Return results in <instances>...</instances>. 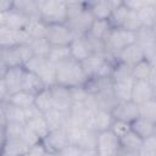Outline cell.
Wrapping results in <instances>:
<instances>
[{
  "label": "cell",
  "mask_w": 156,
  "mask_h": 156,
  "mask_svg": "<svg viewBox=\"0 0 156 156\" xmlns=\"http://www.w3.org/2000/svg\"><path fill=\"white\" fill-rule=\"evenodd\" d=\"M130 126H132V130L136 133L143 140L156 135V124L141 117H138Z\"/></svg>",
  "instance_id": "obj_26"
},
{
  "label": "cell",
  "mask_w": 156,
  "mask_h": 156,
  "mask_svg": "<svg viewBox=\"0 0 156 156\" xmlns=\"http://www.w3.org/2000/svg\"><path fill=\"white\" fill-rule=\"evenodd\" d=\"M155 99H156V98H155Z\"/></svg>",
  "instance_id": "obj_52"
},
{
  "label": "cell",
  "mask_w": 156,
  "mask_h": 156,
  "mask_svg": "<svg viewBox=\"0 0 156 156\" xmlns=\"http://www.w3.org/2000/svg\"><path fill=\"white\" fill-rule=\"evenodd\" d=\"M30 40H32V38L26 29L15 30V29H10L6 27H0V46H1V49L29 44Z\"/></svg>",
  "instance_id": "obj_9"
},
{
  "label": "cell",
  "mask_w": 156,
  "mask_h": 156,
  "mask_svg": "<svg viewBox=\"0 0 156 156\" xmlns=\"http://www.w3.org/2000/svg\"><path fill=\"white\" fill-rule=\"evenodd\" d=\"M28 45L30 46L34 56H41V57H48L50 48H51V44L48 41L46 38L32 39Z\"/></svg>",
  "instance_id": "obj_39"
},
{
  "label": "cell",
  "mask_w": 156,
  "mask_h": 156,
  "mask_svg": "<svg viewBox=\"0 0 156 156\" xmlns=\"http://www.w3.org/2000/svg\"><path fill=\"white\" fill-rule=\"evenodd\" d=\"M134 43H136V33L129 32L124 28H112L107 39L104 41V49L106 54L115 56Z\"/></svg>",
  "instance_id": "obj_5"
},
{
  "label": "cell",
  "mask_w": 156,
  "mask_h": 156,
  "mask_svg": "<svg viewBox=\"0 0 156 156\" xmlns=\"http://www.w3.org/2000/svg\"><path fill=\"white\" fill-rule=\"evenodd\" d=\"M121 28H124V29H127L129 32H133V33H138L144 27L140 22V18H139L138 13L135 11H129V13H128V16H127V18H126V21H124V23Z\"/></svg>",
  "instance_id": "obj_41"
},
{
  "label": "cell",
  "mask_w": 156,
  "mask_h": 156,
  "mask_svg": "<svg viewBox=\"0 0 156 156\" xmlns=\"http://www.w3.org/2000/svg\"><path fill=\"white\" fill-rule=\"evenodd\" d=\"M48 58L55 65L72 58L69 45H51Z\"/></svg>",
  "instance_id": "obj_33"
},
{
  "label": "cell",
  "mask_w": 156,
  "mask_h": 156,
  "mask_svg": "<svg viewBox=\"0 0 156 156\" xmlns=\"http://www.w3.org/2000/svg\"><path fill=\"white\" fill-rule=\"evenodd\" d=\"M39 17L48 26L67 23L68 22L67 1L39 0Z\"/></svg>",
  "instance_id": "obj_2"
},
{
  "label": "cell",
  "mask_w": 156,
  "mask_h": 156,
  "mask_svg": "<svg viewBox=\"0 0 156 156\" xmlns=\"http://www.w3.org/2000/svg\"><path fill=\"white\" fill-rule=\"evenodd\" d=\"M50 89H51V93H52L55 108L69 115V112L72 110V106H73L71 89L66 88V87H62V85H58V84H55Z\"/></svg>",
  "instance_id": "obj_15"
},
{
  "label": "cell",
  "mask_w": 156,
  "mask_h": 156,
  "mask_svg": "<svg viewBox=\"0 0 156 156\" xmlns=\"http://www.w3.org/2000/svg\"><path fill=\"white\" fill-rule=\"evenodd\" d=\"M80 62L69 58L56 65V84L66 88H76L87 85L89 82Z\"/></svg>",
  "instance_id": "obj_1"
},
{
  "label": "cell",
  "mask_w": 156,
  "mask_h": 156,
  "mask_svg": "<svg viewBox=\"0 0 156 156\" xmlns=\"http://www.w3.org/2000/svg\"><path fill=\"white\" fill-rule=\"evenodd\" d=\"M113 121H115V118H113V116H112V113L110 111L96 108L94 115H93L89 129H91V130H94L96 133L108 130L111 128Z\"/></svg>",
  "instance_id": "obj_21"
},
{
  "label": "cell",
  "mask_w": 156,
  "mask_h": 156,
  "mask_svg": "<svg viewBox=\"0 0 156 156\" xmlns=\"http://www.w3.org/2000/svg\"><path fill=\"white\" fill-rule=\"evenodd\" d=\"M48 154H49V152H48L46 147H45L44 144L40 141V143H38V144L30 146V149H29L27 156H46Z\"/></svg>",
  "instance_id": "obj_46"
},
{
  "label": "cell",
  "mask_w": 156,
  "mask_h": 156,
  "mask_svg": "<svg viewBox=\"0 0 156 156\" xmlns=\"http://www.w3.org/2000/svg\"><path fill=\"white\" fill-rule=\"evenodd\" d=\"M33 57L34 54L28 44L1 49V74L5 73L7 68L24 67Z\"/></svg>",
  "instance_id": "obj_3"
},
{
  "label": "cell",
  "mask_w": 156,
  "mask_h": 156,
  "mask_svg": "<svg viewBox=\"0 0 156 156\" xmlns=\"http://www.w3.org/2000/svg\"><path fill=\"white\" fill-rule=\"evenodd\" d=\"M138 156H156V135L143 140Z\"/></svg>",
  "instance_id": "obj_42"
},
{
  "label": "cell",
  "mask_w": 156,
  "mask_h": 156,
  "mask_svg": "<svg viewBox=\"0 0 156 156\" xmlns=\"http://www.w3.org/2000/svg\"><path fill=\"white\" fill-rule=\"evenodd\" d=\"M110 130H111L116 136H118V138L121 139V138L124 136L128 132L132 130V126H130V123H128V122L119 121V119H115L113 123H112V126H111V128H110Z\"/></svg>",
  "instance_id": "obj_44"
},
{
  "label": "cell",
  "mask_w": 156,
  "mask_h": 156,
  "mask_svg": "<svg viewBox=\"0 0 156 156\" xmlns=\"http://www.w3.org/2000/svg\"><path fill=\"white\" fill-rule=\"evenodd\" d=\"M46 29H48V24L44 23L40 18H30V22L26 28V30L28 32L32 39L45 38Z\"/></svg>",
  "instance_id": "obj_38"
},
{
  "label": "cell",
  "mask_w": 156,
  "mask_h": 156,
  "mask_svg": "<svg viewBox=\"0 0 156 156\" xmlns=\"http://www.w3.org/2000/svg\"><path fill=\"white\" fill-rule=\"evenodd\" d=\"M41 143L46 147L48 152H50V154L61 152L67 145H69L68 135H67V128L61 127V128L50 130V133L41 140Z\"/></svg>",
  "instance_id": "obj_8"
},
{
  "label": "cell",
  "mask_w": 156,
  "mask_h": 156,
  "mask_svg": "<svg viewBox=\"0 0 156 156\" xmlns=\"http://www.w3.org/2000/svg\"><path fill=\"white\" fill-rule=\"evenodd\" d=\"M140 117L156 124V99H151L139 105Z\"/></svg>",
  "instance_id": "obj_40"
},
{
  "label": "cell",
  "mask_w": 156,
  "mask_h": 156,
  "mask_svg": "<svg viewBox=\"0 0 156 156\" xmlns=\"http://www.w3.org/2000/svg\"><path fill=\"white\" fill-rule=\"evenodd\" d=\"M13 9V1H9V0H1L0 1V12H5Z\"/></svg>",
  "instance_id": "obj_48"
},
{
  "label": "cell",
  "mask_w": 156,
  "mask_h": 156,
  "mask_svg": "<svg viewBox=\"0 0 156 156\" xmlns=\"http://www.w3.org/2000/svg\"><path fill=\"white\" fill-rule=\"evenodd\" d=\"M45 38L51 45H71L77 37L67 23H62L49 24Z\"/></svg>",
  "instance_id": "obj_7"
},
{
  "label": "cell",
  "mask_w": 156,
  "mask_h": 156,
  "mask_svg": "<svg viewBox=\"0 0 156 156\" xmlns=\"http://www.w3.org/2000/svg\"><path fill=\"white\" fill-rule=\"evenodd\" d=\"M151 30H152V33H154V34H155V37H156V21H155L154 26L151 27Z\"/></svg>",
  "instance_id": "obj_50"
},
{
  "label": "cell",
  "mask_w": 156,
  "mask_h": 156,
  "mask_svg": "<svg viewBox=\"0 0 156 156\" xmlns=\"http://www.w3.org/2000/svg\"><path fill=\"white\" fill-rule=\"evenodd\" d=\"M152 73V63L144 58L132 67V76L134 80H149Z\"/></svg>",
  "instance_id": "obj_35"
},
{
  "label": "cell",
  "mask_w": 156,
  "mask_h": 156,
  "mask_svg": "<svg viewBox=\"0 0 156 156\" xmlns=\"http://www.w3.org/2000/svg\"><path fill=\"white\" fill-rule=\"evenodd\" d=\"M113 57L116 61L122 62L129 67H133L134 65H136L138 62H140L141 60L145 58V52H144L143 46L139 43H134V44L127 46L126 49H123L122 51H119Z\"/></svg>",
  "instance_id": "obj_14"
},
{
  "label": "cell",
  "mask_w": 156,
  "mask_h": 156,
  "mask_svg": "<svg viewBox=\"0 0 156 156\" xmlns=\"http://www.w3.org/2000/svg\"><path fill=\"white\" fill-rule=\"evenodd\" d=\"M45 88H46L45 84L35 73L27 71V69L24 71L23 80H22V90H26V91H29V93L37 95L39 91H41Z\"/></svg>",
  "instance_id": "obj_25"
},
{
  "label": "cell",
  "mask_w": 156,
  "mask_h": 156,
  "mask_svg": "<svg viewBox=\"0 0 156 156\" xmlns=\"http://www.w3.org/2000/svg\"><path fill=\"white\" fill-rule=\"evenodd\" d=\"M129 9L126 6L124 1H121V4L113 9L112 13H111V17H110V23L112 24L113 28H121L129 13Z\"/></svg>",
  "instance_id": "obj_37"
},
{
  "label": "cell",
  "mask_w": 156,
  "mask_h": 156,
  "mask_svg": "<svg viewBox=\"0 0 156 156\" xmlns=\"http://www.w3.org/2000/svg\"><path fill=\"white\" fill-rule=\"evenodd\" d=\"M1 136L4 139H22L26 132V124L20 122H7L5 127L1 128Z\"/></svg>",
  "instance_id": "obj_36"
},
{
  "label": "cell",
  "mask_w": 156,
  "mask_h": 156,
  "mask_svg": "<svg viewBox=\"0 0 156 156\" xmlns=\"http://www.w3.org/2000/svg\"><path fill=\"white\" fill-rule=\"evenodd\" d=\"M13 6L29 18H40L39 0H16L13 1Z\"/></svg>",
  "instance_id": "obj_31"
},
{
  "label": "cell",
  "mask_w": 156,
  "mask_h": 156,
  "mask_svg": "<svg viewBox=\"0 0 156 156\" xmlns=\"http://www.w3.org/2000/svg\"><path fill=\"white\" fill-rule=\"evenodd\" d=\"M58 156H83V150L76 145H67L61 152L57 154Z\"/></svg>",
  "instance_id": "obj_45"
},
{
  "label": "cell",
  "mask_w": 156,
  "mask_h": 156,
  "mask_svg": "<svg viewBox=\"0 0 156 156\" xmlns=\"http://www.w3.org/2000/svg\"><path fill=\"white\" fill-rule=\"evenodd\" d=\"M136 13L140 18L143 27L144 28H151L156 21V1L149 0L147 4L143 9L136 11Z\"/></svg>",
  "instance_id": "obj_29"
},
{
  "label": "cell",
  "mask_w": 156,
  "mask_h": 156,
  "mask_svg": "<svg viewBox=\"0 0 156 156\" xmlns=\"http://www.w3.org/2000/svg\"><path fill=\"white\" fill-rule=\"evenodd\" d=\"M69 48H71L72 58L80 62V63L84 62L87 58H89L94 52H96L94 49V45H93V43L88 35L77 37L71 43Z\"/></svg>",
  "instance_id": "obj_12"
},
{
  "label": "cell",
  "mask_w": 156,
  "mask_h": 156,
  "mask_svg": "<svg viewBox=\"0 0 156 156\" xmlns=\"http://www.w3.org/2000/svg\"><path fill=\"white\" fill-rule=\"evenodd\" d=\"M112 28L113 27L108 20H94L87 35L90 37L91 39L96 40V41L104 43L107 39L108 34L111 33Z\"/></svg>",
  "instance_id": "obj_24"
},
{
  "label": "cell",
  "mask_w": 156,
  "mask_h": 156,
  "mask_svg": "<svg viewBox=\"0 0 156 156\" xmlns=\"http://www.w3.org/2000/svg\"><path fill=\"white\" fill-rule=\"evenodd\" d=\"M24 67H12L7 68L5 73L1 74L0 79L5 83L10 95L22 90V80H23V74H24Z\"/></svg>",
  "instance_id": "obj_17"
},
{
  "label": "cell",
  "mask_w": 156,
  "mask_h": 156,
  "mask_svg": "<svg viewBox=\"0 0 156 156\" xmlns=\"http://www.w3.org/2000/svg\"><path fill=\"white\" fill-rule=\"evenodd\" d=\"M93 22H94V17L90 13V11L88 9V2H87V7L84 10H82L80 12H78V13L71 16V17H68L67 24L74 32L76 37H83V35L88 34Z\"/></svg>",
  "instance_id": "obj_10"
},
{
  "label": "cell",
  "mask_w": 156,
  "mask_h": 156,
  "mask_svg": "<svg viewBox=\"0 0 156 156\" xmlns=\"http://www.w3.org/2000/svg\"><path fill=\"white\" fill-rule=\"evenodd\" d=\"M29 149L22 139H4L1 156H27Z\"/></svg>",
  "instance_id": "obj_23"
},
{
  "label": "cell",
  "mask_w": 156,
  "mask_h": 156,
  "mask_svg": "<svg viewBox=\"0 0 156 156\" xmlns=\"http://www.w3.org/2000/svg\"><path fill=\"white\" fill-rule=\"evenodd\" d=\"M34 105L43 113H46V112L51 111L52 108H55L51 89L50 88H45L41 91H39L35 95V102H34Z\"/></svg>",
  "instance_id": "obj_30"
},
{
  "label": "cell",
  "mask_w": 156,
  "mask_h": 156,
  "mask_svg": "<svg viewBox=\"0 0 156 156\" xmlns=\"http://www.w3.org/2000/svg\"><path fill=\"white\" fill-rule=\"evenodd\" d=\"M69 89H71V95H72L73 105L74 104H84L88 100L89 95H90V93H89V90L87 89L85 85L76 87V88H69Z\"/></svg>",
  "instance_id": "obj_43"
},
{
  "label": "cell",
  "mask_w": 156,
  "mask_h": 156,
  "mask_svg": "<svg viewBox=\"0 0 156 156\" xmlns=\"http://www.w3.org/2000/svg\"><path fill=\"white\" fill-rule=\"evenodd\" d=\"M134 82H135L134 78H128V79H122V80H111V88L118 102L132 100V91H133Z\"/></svg>",
  "instance_id": "obj_22"
},
{
  "label": "cell",
  "mask_w": 156,
  "mask_h": 156,
  "mask_svg": "<svg viewBox=\"0 0 156 156\" xmlns=\"http://www.w3.org/2000/svg\"><path fill=\"white\" fill-rule=\"evenodd\" d=\"M155 91L149 80H135L132 91V101L141 105L151 99H155Z\"/></svg>",
  "instance_id": "obj_19"
},
{
  "label": "cell",
  "mask_w": 156,
  "mask_h": 156,
  "mask_svg": "<svg viewBox=\"0 0 156 156\" xmlns=\"http://www.w3.org/2000/svg\"><path fill=\"white\" fill-rule=\"evenodd\" d=\"M7 101L10 104L22 108V110H26V108L34 105L35 95L29 93V91H26V90H20V91H16V93L11 94Z\"/></svg>",
  "instance_id": "obj_28"
},
{
  "label": "cell",
  "mask_w": 156,
  "mask_h": 156,
  "mask_svg": "<svg viewBox=\"0 0 156 156\" xmlns=\"http://www.w3.org/2000/svg\"><path fill=\"white\" fill-rule=\"evenodd\" d=\"M46 156H58V155H57V154H50V152H49Z\"/></svg>",
  "instance_id": "obj_51"
},
{
  "label": "cell",
  "mask_w": 156,
  "mask_h": 156,
  "mask_svg": "<svg viewBox=\"0 0 156 156\" xmlns=\"http://www.w3.org/2000/svg\"><path fill=\"white\" fill-rule=\"evenodd\" d=\"M88 9L94 20H110L115 7L121 4V0H102V1H87Z\"/></svg>",
  "instance_id": "obj_16"
},
{
  "label": "cell",
  "mask_w": 156,
  "mask_h": 156,
  "mask_svg": "<svg viewBox=\"0 0 156 156\" xmlns=\"http://www.w3.org/2000/svg\"><path fill=\"white\" fill-rule=\"evenodd\" d=\"M44 116L48 121L50 130L57 129L61 127H67V124H68V113H65L60 110L52 108L51 111L44 113Z\"/></svg>",
  "instance_id": "obj_32"
},
{
  "label": "cell",
  "mask_w": 156,
  "mask_h": 156,
  "mask_svg": "<svg viewBox=\"0 0 156 156\" xmlns=\"http://www.w3.org/2000/svg\"><path fill=\"white\" fill-rule=\"evenodd\" d=\"M112 116L115 119L124 121L128 123H133L138 117H140V111H139V105L135 104L134 101H119L116 104V106L111 111Z\"/></svg>",
  "instance_id": "obj_13"
},
{
  "label": "cell",
  "mask_w": 156,
  "mask_h": 156,
  "mask_svg": "<svg viewBox=\"0 0 156 156\" xmlns=\"http://www.w3.org/2000/svg\"><path fill=\"white\" fill-rule=\"evenodd\" d=\"M95 151L98 156H118L122 151L119 138L110 129L98 133Z\"/></svg>",
  "instance_id": "obj_6"
},
{
  "label": "cell",
  "mask_w": 156,
  "mask_h": 156,
  "mask_svg": "<svg viewBox=\"0 0 156 156\" xmlns=\"http://www.w3.org/2000/svg\"><path fill=\"white\" fill-rule=\"evenodd\" d=\"M118 156H138V152H129V151H121Z\"/></svg>",
  "instance_id": "obj_49"
},
{
  "label": "cell",
  "mask_w": 156,
  "mask_h": 156,
  "mask_svg": "<svg viewBox=\"0 0 156 156\" xmlns=\"http://www.w3.org/2000/svg\"><path fill=\"white\" fill-rule=\"evenodd\" d=\"M149 0H129V1H124L126 6L130 10V11H139L140 9H143Z\"/></svg>",
  "instance_id": "obj_47"
},
{
  "label": "cell",
  "mask_w": 156,
  "mask_h": 156,
  "mask_svg": "<svg viewBox=\"0 0 156 156\" xmlns=\"http://www.w3.org/2000/svg\"><path fill=\"white\" fill-rule=\"evenodd\" d=\"M119 141H121L122 151H129V152H138L143 144V139L133 130L128 132L124 136H122Z\"/></svg>",
  "instance_id": "obj_34"
},
{
  "label": "cell",
  "mask_w": 156,
  "mask_h": 156,
  "mask_svg": "<svg viewBox=\"0 0 156 156\" xmlns=\"http://www.w3.org/2000/svg\"><path fill=\"white\" fill-rule=\"evenodd\" d=\"M111 57V55L106 52H94L89 58H87L84 62H82V66L89 77V79H94L100 71V68L105 65V62Z\"/></svg>",
  "instance_id": "obj_20"
},
{
  "label": "cell",
  "mask_w": 156,
  "mask_h": 156,
  "mask_svg": "<svg viewBox=\"0 0 156 156\" xmlns=\"http://www.w3.org/2000/svg\"><path fill=\"white\" fill-rule=\"evenodd\" d=\"M26 126H27V128H28L32 133H34L40 140H43V139L50 133V127H49L48 121H46V118H45L44 115L28 119L27 123H26Z\"/></svg>",
  "instance_id": "obj_27"
},
{
  "label": "cell",
  "mask_w": 156,
  "mask_h": 156,
  "mask_svg": "<svg viewBox=\"0 0 156 156\" xmlns=\"http://www.w3.org/2000/svg\"><path fill=\"white\" fill-rule=\"evenodd\" d=\"M24 68L35 73L43 80L46 88H51L56 84V65L48 57L34 56L26 63Z\"/></svg>",
  "instance_id": "obj_4"
},
{
  "label": "cell",
  "mask_w": 156,
  "mask_h": 156,
  "mask_svg": "<svg viewBox=\"0 0 156 156\" xmlns=\"http://www.w3.org/2000/svg\"><path fill=\"white\" fill-rule=\"evenodd\" d=\"M30 18L18 11L17 9H11L5 12H0V27H6L15 30H22L26 29L29 24Z\"/></svg>",
  "instance_id": "obj_11"
},
{
  "label": "cell",
  "mask_w": 156,
  "mask_h": 156,
  "mask_svg": "<svg viewBox=\"0 0 156 156\" xmlns=\"http://www.w3.org/2000/svg\"><path fill=\"white\" fill-rule=\"evenodd\" d=\"M0 115H1V128L7 124V122H27L24 110L10 104L9 101H4L0 104Z\"/></svg>",
  "instance_id": "obj_18"
}]
</instances>
